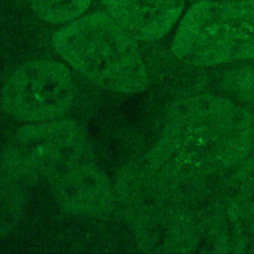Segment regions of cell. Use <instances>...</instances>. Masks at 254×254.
<instances>
[{
	"instance_id": "cell-4",
	"label": "cell",
	"mask_w": 254,
	"mask_h": 254,
	"mask_svg": "<svg viewBox=\"0 0 254 254\" xmlns=\"http://www.w3.org/2000/svg\"><path fill=\"white\" fill-rule=\"evenodd\" d=\"M88 153L87 143L76 123L53 120L17 131L3 153V164L11 173L41 179L48 184Z\"/></svg>"
},
{
	"instance_id": "cell-5",
	"label": "cell",
	"mask_w": 254,
	"mask_h": 254,
	"mask_svg": "<svg viewBox=\"0 0 254 254\" xmlns=\"http://www.w3.org/2000/svg\"><path fill=\"white\" fill-rule=\"evenodd\" d=\"M1 95L2 107L9 115L30 122L53 121L71 106L74 84L63 64L34 61L11 74Z\"/></svg>"
},
{
	"instance_id": "cell-9",
	"label": "cell",
	"mask_w": 254,
	"mask_h": 254,
	"mask_svg": "<svg viewBox=\"0 0 254 254\" xmlns=\"http://www.w3.org/2000/svg\"><path fill=\"white\" fill-rule=\"evenodd\" d=\"M35 13L51 24L67 23L86 11L91 0H29Z\"/></svg>"
},
{
	"instance_id": "cell-7",
	"label": "cell",
	"mask_w": 254,
	"mask_h": 254,
	"mask_svg": "<svg viewBox=\"0 0 254 254\" xmlns=\"http://www.w3.org/2000/svg\"><path fill=\"white\" fill-rule=\"evenodd\" d=\"M102 3L133 38L150 42L163 38L173 29L185 0H102Z\"/></svg>"
},
{
	"instance_id": "cell-3",
	"label": "cell",
	"mask_w": 254,
	"mask_h": 254,
	"mask_svg": "<svg viewBox=\"0 0 254 254\" xmlns=\"http://www.w3.org/2000/svg\"><path fill=\"white\" fill-rule=\"evenodd\" d=\"M172 50L187 63H254V0L200 1L185 14Z\"/></svg>"
},
{
	"instance_id": "cell-1",
	"label": "cell",
	"mask_w": 254,
	"mask_h": 254,
	"mask_svg": "<svg viewBox=\"0 0 254 254\" xmlns=\"http://www.w3.org/2000/svg\"><path fill=\"white\" fill-rule=\"evenodd\" d=\"M235 97L201 95L182 101L164 137L211 173L242 180L254 174V107Z\"/></svg>"
},
{
	"instance_id": "cell-6",
	"label": "cell",
	"mask_w": 254,
	"mask_h": 254,
	"mask_svg": "<svg viewBox=\"0 0 254 254\" xmlns=\"http://www.w3.org/2000/svg\"><path fill=\"white\" fill-rule=\"evenodd\" d=\"M49 186L60 204L74 214H103L113 199L110 183L91 154L70 165Z\"/></svg>"
},
{
	"instance_id": "cell-2",
	"label": "cell",
	"mask_w": 254,
	"mask_h": 254,
	"mask_svg": "<svg viewBox=\"0 0 254 254\" xmlns=\"http://www.w3.org/2000/svg\"><path fill=\"white\" fill-rule=\"evenodd\" d=\"M53 45L68 64L101 88L138 93L149 86L136 39L108 13L69 23L56 33Z\"/></svg>"
},
{
	"instance_id": "cell-8",
	"label": "cell",
	"mask_w": 254,
	"mask_h": 254,
	"mask_svg": "<svg viewBox=\"0 0 254 254\" xmlns=\"http://www.w3.org/2000/svg\"><path fill=\"white\" fill-rule=\"evenodd\" d=\"M226 247L254 252V176L239 181L225 203Z\"/></svg>"
}]
</instances>
